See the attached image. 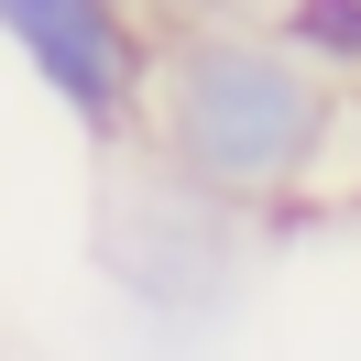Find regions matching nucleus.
Returning a JSON list of instances; mask_svg holds the SVG:
<instances>
[{"label": "nucleus", "instance_id": "obj_1", "mask_svg": "<svg viewBox=\"0 0 361 361\" xmlns=\"http://www.w3.org/2000/svg\"><path fill=\"white\" fill-rule=\"evenodd\" d=\"M176 186L274 241L339 208V164H350V88L295 66L263 33V11H164L154 33V99H142V142Z\"/></svg>", "mask_w": 361, "mask_h": 361}, {"label": "nucleus", "instance_id": "obj_2", "mask_svg": "<svg viewBox=\"0 0 361 361\" xmlns=\"http://www.w3.org/2000/svg\"><path fill=\"white\" fill-rule=\"evenodd\" d=\"M252 252H263V241H252L230 208H208L197 186H176L154 154H110V164H99L88 263H99V285H110V307L132 317L142 339H164L176 361L241 317Z\"/></svg>", "mask_w": 361, "mask_h": 361}, {"label": "nucleus", "instance_id": "obj_3", "mask_svg": "<svg viewBox=\"0 0 361 361\" xmlns=\"http://www.w3.org/2000/svg\"><path fill=\"white\" fill-rule=\"evenodd\" d=\"M154 0H0V55L44 88V110L88 142L99 164L142 142L154 99Z\"/></svg>", "mask_w": 361, "mask_h": 361}, {"label": "nucleus", "instance_id": "obj_4", "mask_svg": "<svg viewBox=\"0 0 361 361\" xmlns=\"http://www.w3.org/2000/svg\"><path fill=\"white\" fill-rule=\"evenodd\" d=\"M252 11L295 66H317L329 88H361V0H252Z\"/></svg>", "mask_w": 361, "mask_h": 361}]
</instances>
